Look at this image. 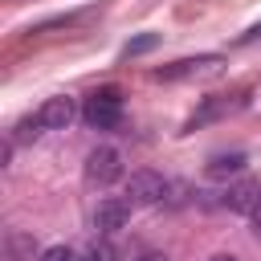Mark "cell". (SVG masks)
<instances>
[{
    "label": "cell",
    "mask_w": 261,
    "mask_h": 261,
    "mask_svg": "<svg viewBox=\"0 0 261 261\" xmlns=\"http://www.w3.org/2000/svg\"><path fill=\"white\" fill-rule=\"evenodd\" d=\"M82 118H86L94 130H110V126H118V122H122V94H118L114 86L90 94L86 106H82Z\"/></svg>",
    "instance_id": "6da1fadb"
},
{
    "label": "cell",
    "mask_w": 261,
    "mask_h": 261,
    "mask_svg": "<svg viewBox=\"0 0 261 261\" xmlns=\"http://www.w3.org/2000/svg\"><path fill=\"white\" fill-rule=\"evenodd\" d=\"M163 196H167V184H163L159 171H135V175L126 179V200H130V208H151V204H159Z\"/></svg>",
    "instance_id": "7a4b0ae2"
},
{
    "label": "cell",
    "mask_w": 261,
    "mask_h": 261,
    "mask_svg": "<svg viewBox=\"0 0 261 261\" xmlns=\"http://www.w3.org/2000/svg\"><path fill=\"white\" fill-rule=\"evenodd\" d=\"M122 175V155L114 151V147H94L90 155H86V179L90 184H114Z\"/></svg>",
    "instance_id": "3957f363"
},
{
    "label": "cell",
    "mask_w": 261,
    "mask_h": 261,
    "mask_svg": "<svg viewBox=\"0 0 261 261\" xmlns=\"http://www.w3.org/2000/svg\"><path fill=\"white\" fill-rule=\"evenodd\" d=\"M73 114H77L73 98L57 94V98H49V102L37 110V122H41V130H65V126L73 122Z\"/></svg>",
    "instance_id": "277c9868"
},
{
    "label": "cell",
    "mask_w": 261,
    "mask_h": 261,
    "mask_svg": "<svg viewBox=\"0 0 261 261\" xmlns=\"http://www.w3.org/2000/svg\"><path fill=\"white\" fill-rule=\"evenodd\" d=\"M126 216H130V200H122V196H106V200L94 208V228H98V232H114V228L126 224Z\"/></svg>",
    "instance_id": "5b68a950"
},
{
    "label": "cell",
    "mask_w": 261,
    "mask_h": 261,
    "mask_svg": "<svg viewBox=\"0 0 261 261\" xmlns=\"http://www.w3.org/2000/svg\"><path fill=\"white\" fill-rule=\"evenodd\" d=\"M224 204H228L232 212H253V208L261 204V184H257V179H241V184H232V188L224 192Z\"/></svg>",
    "instance_id": "8992f818"
},
{
    "label": "cell",
    "mask_w": 261,
    "mask_h": 261,
    "mask_svg": "<svg viewBox=\"0 0 261 261\" xmlns=\"http://www.w3.org/2000/svg\"><path fill=\"white\" fill-rule=\"evenodd\" d=\"M220 57H196V61H175V65H163L155 69L159 82H175V77H192V73H204V69H216Z\"/></svg>",
    "instance_id": "52a82bcc"
},
{
    "label": "cell",
    "mask_w": 261,
    "mask_h": 261,
    "mask_svg": "<svg viewBox=\"0 0 261 261\" xmlns=\"http://www.w3.org/2000/svg\"><path fill=\"white\" fill-rule=\"evenodd\" d=\"M237 106H241V98H237V102H228V98H208V102H204V110L188 122V130H192V126H200V122H208V118H216V114H224V110H237Z\"/></svg>",
    "instance_id": "ba28073f"
},
{
    "label": "cell",
    "mask_w": 261,
    "mask_h": 261,
    "mask_svg": "<svg viewBox=\"0 0 261 261\" xmlns=\"http://www.w3.org/2000/svg\"><path fill=\"white\" fill-rule=\"evenodd\" d=\"M241 167H245V155L232 151V155H216V159L208 163V175H232V171H241Z\"/></svg>",
    "instance_id": "9c48e42d"
},
{
    "label": "cell",
    "mask_w": 261,
    "mask_h": 261,
    "mask_svg": "<svg viewBox=\"0 0 261 261\" xmlns=\"http://www.w3.org/2000/svg\"><path fill=\"white\" fill-rule=\"evenodd\" d=\"M155 45H159V37H151V33H147V37H135V41L122 45V57H139V53H147V49H155Z\"/></svg>",
    "instance_id": "30bf717a"
},
{
    "label": "cell",
    "mask_w": 261,
    "mask_h": 261,
    "mask_svg": "<svg viewBox=\"0 0 261 261\" xmlns=\"http://www.w3.org/2000/svg\"><path fill=\"white\" fill-rule=\"evenodd\" d=\"M82 261H114V249H110V241H94V245L82 253Z\"/></svg>",
    "instance_id": "8fae6325"
},
{
    "label": "cell",
    "mask_w": 261,
    "mask_h": 261,
    "mask_svg": "<svg viewBox=\"0 0 261 261\" xmlns=\"http://www.w3.org/2000/svg\"><path fill=\"white\" fill-rule=\"evenodd\" d=\"M41 261H82V257H77L69 245H49V249L41 253Z\"/></svg>",
    "instance_id": "7c38bea8"
},
{
    "label": "cell",
    "mask_w": 261,
    "mask_h": 261,
    "mask_svg": "<svg viewBox=\"0 0 261 261\" xmlns=\"http://www.w3.org/2000/svg\"><path fill=\"white\" fill-rule=\"evenodd\" d=\"M249 216H253V232H257V237H261V204H257V208H253V212H249Z\"/></svg>",
    "instance_id": "4fadbf2b"
},
{
    "label": "cell",
    "mask_w": 261,
    "mask_h": 261,
    "mask_svg": "<svg viewBox=\"0 0 261 261\" xmlns=\"http://www.w3.org/2000/svg\"><path fill=\"white\" fill-rule=\"evenodd\" d=\"M139 261H167V257H159V253H143Z\"/></svg>",
    "instance_id": "5bb4252c"
},
{
    "label": "cell",
    "mask_w": 261,
    "mask_h": 261,
    "mask_svg": "<svg viewBox=\"0 0 261 261\" xmlns=\"http://www.w3.org/2000/svg\"><path fill=\"white\" fill-rule=\"evenodd\" d=\"M212 261H237V257H228V253H220V257H212Z\"/></svg>",
    "instance_id": "9a60e30c"
}]
</instances>
